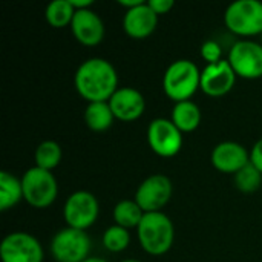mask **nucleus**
I'll return each instance as SVG.
<instances>
[{
  "label": "nucleus",
  "instance_id": "nucleus-21",
  "mask_svg": "<svg viewBox=\"0 0 262 262\" xmlns=\"http://www.w3.org/2000/svg\"><path fill=\"white\" fill-rule=\"evenodd\" d=\"M75 9L71 0H52L45 9V18L52 28L71 26Z\"/></svg>",
  "mask_w": 262,
  "mask_h": 262
},
{
  "label": "nucleus",
  "instance_id": "nucleus-4",
  "mask_svg": "<svg viewBox=\"0 0 262 262\" xmlns=\"http://www.w3.org/2000/svg\"><path fill=\"white\" fill-rule=\"evenodd\" d=\"M23 198L26 203L35 209L49 207L58 193L57 180L49 170H43L37 166H32L21 177Z\"/></svg>",
  "mask_w": 262,
  "mask_h": 262
},
{
  "label": "nucleus",
  "instance_id": "nucleus-10",
  "mask_svg": "<svg viewBox=\"0 0 262 262\" xmlns=\"http://www.w3.org/2000/svg\"><path fill=\"white\" fill-rule=\"evenodd\" d=\"M147 143L157 155L172 158L183 147V132L172 120L155 118L147 127Z\"/></svg>",
  "mask_w": 262,
  "mask_h": 262
},
{
  "label": "nucleus",
  "instance_id": "nucleus-12",
  "mask_svg": "<svg viewBox=\"0 0 262 262\" xmlns=\"http://www.w3.org/2000/svg\"><path fill=\"white\" fill-rule=\"evenodd\" d=\"M236 81V74L227 60L207 64L201 71V91L209 97H223L229 94Z\"/></svg>",
  "mask_w": 262,
  "mask_h": 262
},
{
  "label": "nucleus",
  "instance_id": "nucleus-28",
  "mask_svg": "<svg viewBox=\"0 0 262 262\" xmlns=\"http://www.w3.org/2000/svg\"><path fill=\"white\" fill-rule=\"evenodd\" d=\"M71 3H72V6H74V9H75V11L88 9V8H91V6L94 5V2H92V0H71Z\"/></svg>",
  "mask_w": 262,
  "mask_h": 262
},
{
  "label": "nucleus",
  "instance_id": "nucleus-22",
  "mask_svg": "<svg viewBox=\"0 0 262 262\" xmlns=\"http://www.w3.org/2000/svg\"><path fill=\"white\" fill-rule=\"evenodd\" d=\"M61 157H63V152H61L60 144L57 141L46 140L37 146L35 154H34V161L37 167L51 172L60 164Z\"/></svg>",
  "mask_w": 262,
  "mask_h": 262
},
{
  "label": "nucleus",
  "instance_id": "nucleus-24",
  "mask_svg": "<svg viewBox=\"0 0 262 262\" xmlns=\"http://www.w3.org/2000/svg\"><path fill=\"white\" fill-rule=\"evenodd\" d=\"M129 243H130L129 230L121 226H117V224L111 226L103 233V246L106 250H109L112 253H120V252L126 250Z\"/></svg>",
  "mask_w": 262,
  "mask_h": 262
},
{
  "label": "nucleus",
  "instance_id": "nucleus-9",
  "mask_svg": "<svg viewBox=\"0 0 262 262\" xmlns=\"http://www.w3.org/2000/svg\"><path fill=\"white\" fill-rule=\"evenodd\" d=\"M40 241L26 232H14L3 238L0 256L3 262H43Z\"/></svg>",
  "mask_w": 262,
  "mask_h": 262
},
{
  "label": "nucleus",
  "instance_id": "nucleus-30",
  "mask_svg": "<svg viewBox=\"0 0 262 262\" xmlns=\"http://www.w3.org/2000/svg\"><path fill=\"white\" fill-rule=\"evenodd\" d=\"M84 262H106L104 259H101V258H88Z\"/></svg>",
  "mask_w": 262,
  "mask_h": 262
},
{
  "label": "nucleus",
  "instance_id": "nucleus-16",
  "mask_svg": "<svg viewBox=\"0 0 262 262\" xmlns=\"http://www.w3.org/2000/svg\"><path fill=\"white\" fill-rule=\"evenodd\" d=\"M157 25H158V15L149 6L147 2L132 9H126L123 17V28L126 34L137 40L147 38L155 31Z\"/></svg>",
  "mask_w": 262,
  "mask_h": 262
},
{
  "label": "nucleus",
  "instance_id": "nucleus-8",
  "mask_svg": "<svg viewBox=\"0 0 262 262\" xmlns=\"http://www.w3.org/2000/svg\"><path fill=\"white\" fill-rule=\"evenodd\" d=\"M230 66L236 77L255 80L262 77V45L252 40L236 41L229 52Z\"/></svg>",
  "mask_w": 262,
  "mask_h": 262
},
{
  "label": "nucleus",
  "instance_id": "nucleus-13",
  "mask_svg": "<svg viewBox=\"0 0 262 262\" xmlns=\"http://www.w3.org/2000/svg\"><path fill=\"white\" fill-rule=\"evenodd\" d=\"M109 104L115 118L121 121H135L144 114L146 109V100L143 94L130 86L118 88L111 97Z\"/></svg>",
  "mask_w": 262,
  "mask_h": 262
},
{
  "label": "nucleus",
  "instance_id": "nucleus-5",
  "mask_svg": "<svg viewBox=\"0 0 262 262\" xmlns=\"http://www.w3.org/2000/svg\"><path fill=\"white\" fill-rule=\"evenodd\" d=\"M224 21L229 31L236 35L250 37L262 34V2L236 0L224 12Z\"/></svg>",
  "mask_w": 262,
  "mask_h": 262
},
{
  "label": "nucleus",
  "instance_id": "nucleus-32",
  "mask_svg": "<svg viewBox=\"0 0 262 262\" xmlns=\"http://www.w3.org/2000/svg\"><path fill=\"white\" fill-rule=\"evenodd\" d=\"M261 45H262V34H261Z\"/></svg>",
  "mask_w": 262,
  "mask_h": 262
},
{
  "label": "nucleus",
  "instance_id": "nucleus-18",
  "mask_svg": "<svg viewBox=\"0 0 262 262\" xmlns=\"http://www.w3.org/2000/svg\"><path fill=\"white\" fill-rule=\"evenodd\" d=\"M115 115L111 109L109 101L88 103L84 111V123L94 132H104L114 124Z\"/></svg>",
  "mask_w": 262,
  "mask_h": 262
},
{
  "label": "nucleus",
  "instance_id": "nucleus-17",
  "mask_svg": "<svg viewBox=\"0 0 262 262\" xmlns=\"http://www.w3.org/2000/svg\"><path fill=\"white\" fill-rule=\"evenodd\" d=\"M170 120L181 132H192L201 123V111L192 100L180 101L175 103Z\"/></svg>",
  "mask_w": 262,
  "mask_h": 262
},
{
  "label": "nucleus",
  "instance_id": "nucleus-25",
  "mask_svg": "<svg viewBox=\"0 0 262 262\" xmlns=\"http://www.w3.org/2000/svg\"><path fill=\"white\" fill-rule=\"evenodd\" d=\"M223 49L220 46L218 41L215 40H206L201 46V57L209 63V64H215V63H220L223 58Z\"/></svg>",
  "mask_w": 262,
  "mask_h": 262
},
{
  "label": "nucleus",
  "instance_id": "nucleus-3",
  "mask_svg": "<svg viewBox=\"0 0 262 262\" xmlns=\"http://www.w3.org/2000/svg\"><path fill=\"white\" fill-rule=\"evenodd\" d=\"M201 88V71L192 60H177L164 72L163 89L175 103L190 100Z\"/></svg>",
  "mask_w": 262,
  "mask_h": 262
},
{
  "label": "nucleus",
  "instance_id": "nucleus-2",
  "mask_svg": "<svg viewBox=\"0 0 262 262\" xmlns=\"http://www.w3.org/2000/svg\"><path fill=\"white\" fill-rule=\"evenodd\" d=\"M137 232L141 249L152 256H161L167 253L175 241L173 223L163 212L144 213Z\"/></svg>",
  "mask_w": 262,
  "mask_h": 262
},
{
  "label": "nucleus",
  "instance_id": "nucleus-1",
  "mask_svg": "<svg viewBox=\"0 0 262 262\" xmlns=\"http://www.w3.org/2000/svg\"><path fill=\"white\" fill-rule=\"evenodd\" d=\"M74 84L88 103L109 101L118 89V75L111 61L94 57L84 60L77 68Z\"/></svg>",
  "mask_w": 262,
  "mask_h": 262
},
{
  "label": "nucleus",
  "instance_id": "nucleus-20",
  "mask_svg": "<svg viewBox=\"0 0 262 262\" xmlns=\"http://www.w3.org/2000/svg\"><path fill=\"white\" fill-rule=\"evenodd\" d=\"M143 216H144V212L135 200H123L114 207L115 224L121 226L127 230L132 227L137 229L140 226Z\"/></svg>",
  "mask_w": 262,
  "mask_h": 262
},
{
  "label": "nucleus",
  "instance_id": "nucleus-7",
  "mask_svg": "<svg viewBox=\"0 0 262 262\" xmlns=\"http://www.w3.org/2000/svg\"><path fill=\"white\" fill-rule=\"evenodd\" d=\"M100 213V204L94 193L88 190H77L69 195L64 203L63 216L68 227L88 230L95 224Z\"/></svg>",
  "mask_w": 262,
  "mask_h": 262
},
{
  "label": "nucleus",
  "instance_id": "nucleus-14",
  "mask_svg": "<svg viewBox=\"0 0 262 262\" xmlns=\"http://www.w3.org/2000/svg\"><path fill=\"white\" fill-rule=\"evenodd\" d=\"M250 163V152L236 141H223L212 150V164L223 173H238Z\"/></svg>",
  "mask_w": 262,
  "mask_h": 262
},
{
  "label": "nucleus",
  "instance_id": "nucleus-26",
  "mask_svg": "<svg viewBox=\"0 0 262 262\" xmlns=\"http://www.w3.org/2000/svg\"><path fill=\"white\" fill-rule=\"evenodd\" d=\"M147 3H149V6L155 11L157 15L167 14V12L173 8V5H175L173 0H149Z\"/></svg>",
  "mask_w": 262,
  "mask_h": 262
},
{
  "label": "nucleus",
  "instance_id": "nucleus-29",
  "mask_svg": "<svg viewBox=\"0 0 262 262\" xmlns=\"http://www.w3.org/2000/svg\"><path fill=\"white\" fill-rule=\"evenodd\" d=\"M118 3H120L121 6H126L127 9H132V8H135V6L144 3V0H118Z\"/></svg>",
  "mask_w": 262,
  "mask_h": 262
},
{
  "label": "nucleus",
  "instance_id": "nucleus-27",
  "mask_svg": "<svg viewBox=\"0 0 262 262\" xmlns=\"http://www.w3.org/2000/svg\"><path fill=\"white\" fill-rule=\"evenodd\" d=\"M250 163L262 173V138H259L250 150Z\"/></svg>",
  "mask_w": 262,
  "mask_h": 262
},
{
  "label": "nucleus",
  "instance_id": "nucleus-19",
  "mask_svg": "<svg viewBox=\"0 0 262 262\" xmlns=\"http://www.w3.org/2000/svg\"><path fill=\"white\" fill-rule=\"evenodd\" d=\"M21 200H25L21 180L6 170L0 172V210L12 209Z\"/></svg>",
  "mask_w": 262,
  "mask_h": 262
},
{
  "label": "nucleus",
  "instance_id": "nucleus-31",
  "mask_svg": "<svg viewBox=\"0 0 262 262\" xmlns=\"http://www.w3.org/2000/svg\"><path fill=\"white\" fill-rule=\"evenodd\" d=\"M121 262H141V261H137V259H124V261Z\"/></svg>",
  "mask_w": 262,
  "mask_h": 262
},
{
  "label": "nucleus",
  "instance_id": "nucleus-15",
  "mask_svg": "<svg viewBox=\"0 0 262 262\" xmlns=\"http://www.w3.org/2000/svg\"><path fill=\"white\" fill-rule=\"evenodd\" d=\"M71 29L74 37L84 46H95L104 37V23L91 8L75 11Z\"/></svg>",
  "mask_w": 262,
  "mask_h": 262
},
{
  "label": "nucleus",
  "instance_id": "nucleus-23",
  "mask_svg": "<svg viewBox=\"0 0 262 262\" xmlns=\"http://www.w3.org/2000/svg\"><path fill=\"white\" fill-rule=\"evenodd\" d=\"M233 180L238 190H241L243 193H252L261 187L262 173L252 163H249L238 173L233 175Z\"/></svg>",
  "mask_w": 262,
  "mask_h": 262
},
{
  "label": "nucleus",
  "instance_id": "nucleus-6",
  "mask_svg": "<svg viewBox=\"0 0 262 262\" xmlns=\"http://www.w3.org/2000/svg\"><path fill=\"white\" fill-rule=\"evenodd\" d=\"M91 238L84 230L64 227L51 241V253L57 262H84L89 258Z\"/></svg>",
  "mask_w": 262,
  "mask_h": 262
},
{
  "label": "nucleus",
  "instance_id": "nucleus-11",
  "mask_svg": "<svg viewBox=\"0 0 262 262\" xmlns=\"http://www.w3.org/2000/svg\"><path fill=\"white\" fill-rule=\"evenodd\" d=\"M173 192L172 181L161 173L147 177L135 192V201L144 213L161 212V209L170 201Z\"/></svg>",
  "mask_w": 262,
  "mask_h": 262
}]
</instances>
